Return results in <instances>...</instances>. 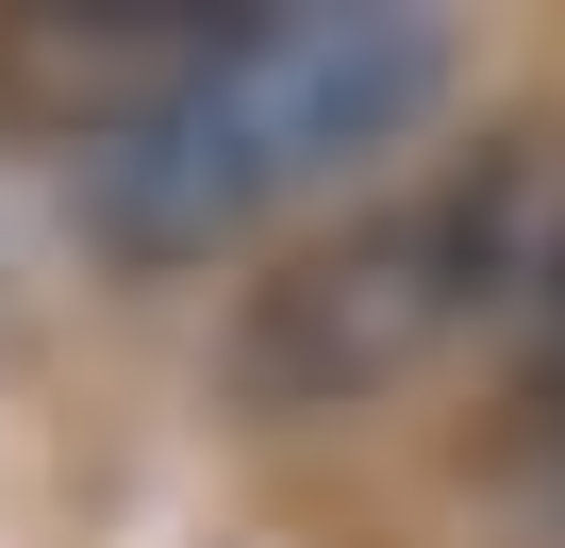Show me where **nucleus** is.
Returning <instances> with one entry per match:
<instances>
[{
  "instance_id": "1",
  "label": "nucleus",
  "mask_w": 565,
  "mask_h": 548,
  "mask_svg": "<svg viewBox=\"0 0 565 548\" xmlns=\"http://www.w3.org/2000/svg\"><path fill=\"white\" fill-rule=\"evenodd\" d=\"M466 100V34L416 18V0H282V18H233L150 117H117L84 150V233L117 266H216L249 233H282L300 200L366 183L383 150H416Z\"/></svg>"
},
{
  "instance_id": "3",
  "label": "nucleus",
  "mask_w": 565,
  "mask_h": 548,
  "mask_svg": "<svg viewBox=\"0 0 565 548\" xmlns=\"http://www.w3.org/2000/svg\"><path fill=\"white\" fill-rule=\"evenodd\" d=\"M515 465L565 498V249H548V283L515 316Z\"/></svg>"
},
{
  "instance_id": "2",
  "label": "nucleus",
  "mask_w": 565,
  "mask_h": 548,
  "mask_svg": "<svg viewBox=\"0 0 565 548\" xmlns=\"http://www.w3.org/2000/svg\"><path fill=\"white\" fill-rule=\"evenodd\" d=\"M548 249H565V133L548 117H499L482 150H449V166H416V183H383L333 233L282 249L266 283L233 300L216 383L249 416H366L416 366H449L466 333L532 316Z\"/></svg>"
}]
</instances>
